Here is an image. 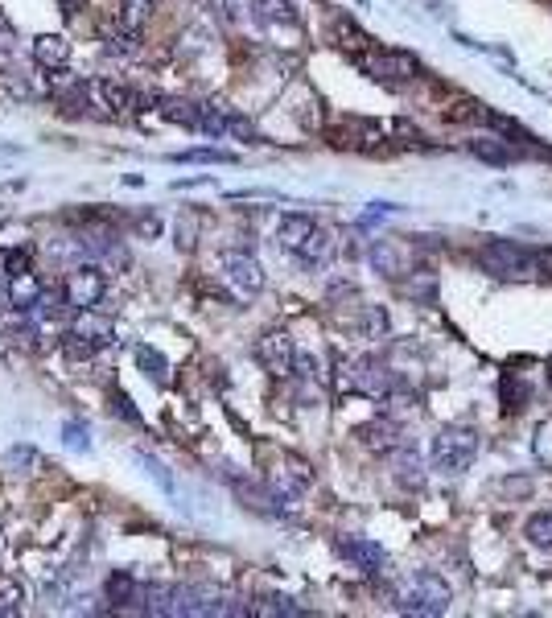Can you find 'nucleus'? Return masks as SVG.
Wrapping results in <instances>:
<instances>
[{"label":"nucleus","mask_w":552,"mask_h":618,"mask_svg":"<svg viewBox=\"0 0 552 618\" xmlns=\"http://www.w3.org/2000/svg\"><path fill=\"white\" fill-rule=\"evenodd\" d=\"M470 153L487 165H515V157H520L515 141H503V136H478V141H470Z\"/></svg>","instance_id":"obj_18"},{"label":"nucleus","mask_w":552,"mask_h":618,"mask_svg":"<svg viewBox=\"0 0 552 618\" xmlns=\"http://www.w3.org/2000/svg\"><path fill=\"white\" fill-rule=\"evenodd\" d=\"M25 581L9 577V573H0V618H13L25 610Z\"/></svg>","instance_id":"obj_24"},{"label":"nucleus","mask_w":552,"mask_h":618,"mask_svg":"<svg viewBox=\"0 0 552 618\" xmlns=\"http://www.w3.org/2000/svg\"><path fill=\"white\" fill-rule=\"evenodd\" d=\"M474 458H478V433L466 429V425H445V429L433 437V445H429V462H433V470L445 474V478L466 474V470L474 466Z\"/></svg>","instance_id":"obj_2"},{"label":"nucleus","mask_w":552,"mask_h":618,"mask_svg":"<svg viewBox=\"0 0 552 618\" xmlns=\"http://www.w3.org/2000/svg\"><path fill=\"white\" fill-rule=\"evenodd\" d=\"M396 478H400V483H408V487H421V462H417V454H412V450H400Z\"/></svg>","instance_id":"obj_31"},{"label":"nucleus","mask_w":552,"mask_h":618,"mask_svg":"<svg viewBox=\"0 0 552 618\" xmlns=\"http://www.w3.org/2000/svg\"><path fill=\"white\" fill-rule=\"evenodd\" d=\"M322 223L314 219V215H301V211H289V215H281L276 219V244H281L289 256H297L309 239H314V231H318Z\"/></svg>","instance_id":"obj_12"},{"label":"nucleus","mask_w":552,"mask_h":618,"mask_svg":"<svg viewBox=\"0 0 552 618\" xmlns=\"http://www.w3.org/2000/svg\"><path fill=\"white\" fill-rule=\"evenodd\" d=\"M153 17V0H124V25L128 29H141Z\"/></svg>","instance_id":"obj_33"},{"label":"nucleus","mask_w":552,"mask_h":618,"mask_svg":"<svg viewBox=\"0 0 552 618\" xmlns=\"http://www.w3.org/2000/svg\"><path fill=\"white\" fill-rule=\"evenodd\" d=\"M334 548H338V557L351 561L359 573H379V569H384V561H388L384 548H379L375 540H367V536H338Z\"/></svg>","instance_id":"obj_11"},{"label":"nucleus","mask_w":552,"mask_h":618,"mask_svg":"<svg viewBox=\"0 0 552 618\" xmlns=\"http://www.w3.org/2000/svg\"><path fill=\"white\" fill-rule=\"evenodd\" d=\"M252 17L268 29H297L301 25V13L293 0H252Z\"/></svg>","instance_id":"obj_16"},{"label":"nucleus","mask_w":552,"mask_h":618,"mask_svg":"<svg viewBox=\"0 0 552 618\" xmlns=\"http://www.w3.org/2000/svg\"><path fill=\"white\" fill-rule=\"evenodd\" d=\"M359 441L367 445V450H379V454H392L400 450V429L392 421H371L359 429Z\"/></svg>","instance_id":"obj_19"},{"label":"nucleus","mask_w":552,"mask_h":618,"mask_svg":"<svg viewBox=\"0 0 552 618\" xmlns=\"http://www.w3.org/2000/svg\"><path fill=\"white\" fill-rule=\"evenodd\" d=\"M309 487H314V470H309L301 458H285L281 470L272 474V495H276V503H293Z\"/></svg>","instance_id":"obj_10"},{"label":"nucleus","mask_w":552,"mask_h":618,"mask_svg":"<svg viewBox=\"0 0 552 618\" xmlns=\"http://www.w3.org/2000/svg\"><path fill=\"white\" fill-rule=\"evenodd\" d=\"M169 161H211V165H235V153H223V149H186Z\"/></svg>","instance_id":"obj_32"},{"label":"nucleus","mask_w":552,"mask_h":618,"mask_svg":"<svg viewBox=\"0 0 552 618\" xmlns=\"http://www.w3.org/2000/svg\"><path fill=\"white\" fill-rule=\"evenodd\" d=\"M83 95L91 99V108H99V116H112V120L136 108V95L124 83H112V79H91V83H83Z\"/></svg>","instance_id":"obj_8"},{"label":"nucleus","mask_w":552,"mask_h":618,"mask_svg":"<svg viewBox=\"0 0 552 618\" xmlns=\"http://www.w3.org/2000/svg\"><path fill=\"white\" fill-rule=\"evenodd\" d=\"M334 38H338V46L342 50H351V58H359V54H367L375 42H371V33H363L351 17H338L334 21Z\"/></svg>","instance_id":"obj_20"},{"label":"nucleus","mask_w":552,"mask_h":618,"mask_svg":"<svg viewBox=\"0 0 552 618\" xmlns=\"http://www.w3.org/2000/svg\"><path fill=\"white\" fill-rule=\"evenodd\" d=\"M112 412H116V417H120V421H128V425H141V412H136V408H132V400H128V396H124L120 388L112 392Z\"/></svg>","instance_id":"obj_36"},{"label":"nucleus","mask_w":552,"mask_h":618,"mask_svg":"<svg viewBox=\"0 0 552 618\" xmlns=\"http://www.w3.org/2000/svg\"><path fill=\"white\" fill-rule=\"evenodd\" d=\"M136 466H141V470L153 478V483H157V487H161L169 499H178V483H174V474H169V470H165V466H161L153 454H136Z\"/></svg>","instance_id":"obj_29"},{"label":"nucleus","mask_w":552,"mask_h":618,"mask_svg":"<svg viewBox=\"0 0 552 618\" xmlns=\"http://www.w3.org/2000/svg\"><path fill=\"white\" fill-rule=\"evenodd\" d=\"M136 610L145 614H182V586H165V581H149L136 594Z\"/></svg>","instance_id":"obj_14"},{"label":"nucleus","mask_w":552,"mask_h":618,"mask_svg":"<svg viewBox=\"0 0 552 618\" xmlns=\"http://www.w3.org/2000/svg\"><path fill=\"white\" fill-rule=\"evenodd\" d=\"M42 293H46V281L33 268H21L13 277H5V305L13 309H38Z\"/></svg>","instance_id":"obj_13"},{"label":"nucleus","mask_w":552,"mask_h":618,"mask_svg":"<svg viewBox=\"0 0 552 618\" xmlns=\"http://www.w3.org/2000/svg\"><path fill=\"white\" fill-rule=\"evenodd\" d=\"M58 5H62V13H66V17H75V13L87 5V0H58Z\"/></svg>","instance_id":"obj_39"},{"label":"nucleus","mask_w":552,"mask_h":618,"mask_svg":"<svg viewBox=\"0 0 552 618\" xmlns=\"http://www.w3.org/2000/svg\"><path fill=\"white\" fill-rule=\"evenodd\" d=\"M157 116L169 124H182V128H198V103L190 99H161L157 95Z\"/></svg>","instance_id":"obj_22"},{"label":"nucleus","mask_w":552,"mask_h":618,"mask_svg":"<svg viewBox=\"0 0 552 618\" xmlns=\"http://www.w3.org/2000/svg\"><path fill=\"white\" fill-rule=\"evenodd\" d=\"M103 594H108V602L120 610V606L136 602V594H141V581H136L128 569H116V573L108 577V586H103Z\"/></svg>","instance_id":"obj_21"},{"label":"nucleus","mask_w":552,"mask_h":618,"mask_svg":"<svg viewBox=\"0 0 552 618\" xmlns=\"http://www.w3.org/2000/svg\"><path fill=\"white\" fill-rule=\"evenodd\" d=\"M223 281L231 285L235 297H256L264 293L268 277H264V264L252 252H227L223 256Z\"/></svg>","instance_id":"obj_6"},{"label":"nucleus","mask_w":552,"mask_h":618,"mask_svg":"<svg viewBox=\"0 0 552 618\" xmlns=\"http://www.w3.org/2000/svg\"><path fill=\"white\" fill-rule=\"evenodd\" d=\"M478 264L495 272L503 281H532V277H552V252L515 244V239H491L487 248H478Z\"/></svg>","instance_id":"obj_1"},{"label":"nucleus","mask_w":552,"mask_h":618,"mask_svg":"<svg viewBox=\"0 0 552 618\" xmlns=\"http://www.w3.org/2000/svg\"><path fill=\"white\" fill-rule=\"evenodd\" d=\"M75 334H83L95 351H103V347H112L116 342V330H112V322L108 318H99L95 309H79V318H75V326H71Z\"/></svg>","instance_id":"obj_17"},{"label":"nucleus","mask_w":552,"mask_h":618,"mask_svg":"<svg viewBox=\"0 0 552 618\" xmlns=\"http://www.w3.org/2000/svg\"><path fill=\"white\" fill-rule=\"evenodd\" d=\"M330 256H334V239H330V231H326V227H318V231H314V239H309V244H305L293 260H301L305 268H322Z\"/></svg>","instance_id":"obj_23"},{"label":"nucleus","mask_w":552,"mask_h":618,"mask_svg":"<svg viewBox=\"0 0 552 618\" xmlns=\"http://www.w3.org/2000/svg\"><path fill=\"white\" fill-rule=\"evenodd\" d=\"M194 239H198V215H182V219L174 223V244H178L182 252H190Z\"/></svg>","instance_id":"obj_35"},{"label":"nucleus","mask_w":552,"mask_h":618,"mask_svg":"<svg viewBox=\"0 0 552 618\" xmlns=\"http://www.w3.org/2000/svg\"><path fill=\"white\" fill-rule=\"evenodd\" d=\"M62 445H66V450H79V454H87V450H91L87 425H75V421H66V425H62Z\"/></svg>","instance_id":"obj_34"},{"label":"nucleus","mask_w":552,"mask_h":618,"mask_svg":"<svg viewBox=\"0 0 552 618\" xmlns=\"http://www.w3.org/2000/svg\"><path fill=\"white\" fill-rule=\"evenodd\" d=\"M524 536H528L532 548H540V553H552V511H536V515H528Z\"/></svg>","instance_id":"obj_26"},{"label":"nucleus","mask_w":552,"mask_h":618,"mask_svg":"<svg viewBox=\"0 0 552 618\" xmlns=\"http://www.w3.org/2000/svg\"><path fill=\"white\" fill-rule=\"evenodd\" d=\"M33 62H38L42 71H62V66L71 62V42H66L62 33H38V38H33Z\"/></svg>","instance_id":"obj_15"},{"label":"nucleus","mask_w":552,"mask_h":618,"mask_svg":"<svg viewBox=\"0 0 552 618\" xmlns=\"http://www.w3.org/2000/svg\"><path fill=\"white\" fill-rule=\"evenodd\" d=\"M256 359H260V367L272 375V380H289V375L297 371V347H293V338L285 330H268L256 342Z\"/></svg>","instance_id":"obj_7"},{"label":"nucleus","mask_w":552,"mask_h":618,"mask_svg":"<svg viewBox=\"0 0 552 618\" xmlns=\"http://www.w3.org/2000/svg\"><path fill=\"white\" fill-rule=\"evenodd\" d=\"M252 614H281V618H297V614H305V606H297L289 594H260L256 606H252Z\"/></svg>","instance_id":"obj_28"},{"label":"nucleus","mask_w":552,"mask_h":618,"mask_svg":"<svg viewBox=\"0 0 552 618\" xmlns=\"http://www.w3.org/2000/svg\"><path fill=\"white\" fill-rule=\"evenodd\" d=\"M136 363H141V371L149 375V380H153L157 388L169 384V359H165L157 347H136Z\"/></svg>","instance_id":"obj_25"},{"label":"nucleus","mask_w":552,"mask_h":618,"mask_svg":"<svg viewBox=\"0 0 552 618\" xmlns=\"http://www.w3.org/2000/svg\"><path fill=\"white\" fill-rule=\"evenodd\" d=\"M62 289H66V305H71L75 314L79 309H99L103 293H108V277H103V268H95V264H75L66 272Z\"/></svg>","instance_id":"obj_5"},{"label":"nucleus","mask_w":552,"mask_h":618,"mask_svg":"<svg viewBox=\"0 0 552 618\" xmlns=\"http://www.w3.org/2000/svg\"><path fill=\"white\" fill-rule=\"evenodd\" d=\"M450 602H454V594H450V586L433 573V569H425V573H417L408 581V590L400 594V610L404 614H421V618H437V614H445L450 610Z\"/></svg>","instance_id":"obj_4"},{"label":"nucleus","mask_w":552,"mask_h":618,"mask_svg":"<svg viewBox=\"0 0 552 618\" xmlns=\"http://www.w3.org/2000/svg\"><path fill=\"white\" fill-rule=\"evenodd\" d=\"M5 462L9 466H33V462H38V454H33V450H13Z\"/></svg>","instance_id":"obj_38"},{"label":"nucleus","mask_w":552,"mask_h":618,"mask_svg":"<svg viewBox=\"0 0 552 618\" xmlns=\"http://www.w3.org/2000/svg\"><path fill=\"white\" fill-rule=\"evenodd\" d=\"M227 132H231V136H244V141H260L256 128H252V120H244V116H227Z\"/></svg>","instance_id":"obj_37"},{"label":"nucleus","mask_w":552,"mask_h":618,"mask_svg":"<svg viewBox=\"0 0 552 618\" xmlns=\"http://www.w3.org/2000/svg\"><path fill=\"white\" fill-rule=\"evenodd\" d=\"M342 388L363 392V396H388L392 392V375L375 359H355V363H347V371H342Z\"/></svg>","instance_id":"obj_9"},{"label":"nucleus","mask_w":552,"mask_h":618,"mask_svg":"<svg viewBox=\"0 0 552 618\" xmlns=\"http://www.w3.org/2000/svg\"><path fill=\"white\" fill-rule=\"evenodd\" d=\"M136 50H141V46H136V29H120V33H108V42H103V54H112V58H132Z\"/></svg>","instance_id":"obj_30"},{"label":"nucleus","mask_w":552,"mask_h":618,"mask_svg":"<svg viewBox=\"0 0 552 618\" xmlns=\"http://www.w3.org/2000/svg\"><path fill=\"white\" fill-rule=\"evenodd\" d=\"M371 264L384 272V277H400V272H408V264L400 260V252H396L392 239H379V244L371 248Z\"/></svg>","instance_id":"obj_27"},{"label":"nucleus","mask_w":552,"mask_h":618,"mask_svg":"<svg viewBox=\"0 0 552 618\" xmlns=\"http://www.w3.org/2000/svg\"><path fill=\"white\" fill-rule=\"evenodd\" d=\"M359 62V71L371 79V83H379V87H388V91H404V87H412L421 79V62L412 58V54H404V50H367V54H359L355 58Z\"/></svg>","instance_id":"obj_3"}]
</instances>
